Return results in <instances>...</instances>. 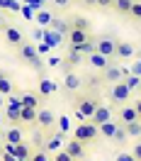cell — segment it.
Listing matches in <instances>:
<instances>
[{
    "mask_svg": "<svg viewBox=\"0 0 141 161\" xmlns=\"http://www.w3.org/2000/svg\"><path fill=\"white\" fill-rule=\"evenodd\" d=\"M97 110V100L90 98V95H85V98H78L76 100V117H81L83 122H90L92 115Z\"/></svg>",
    "mask_w": 141,
    "mask_h": 161,
    "instance_id": "cell-1",
    "label": "cell"
},
{
    "mask_svg": "<svg viewBox=\"0 0 141 161\" xmlns=\"http://www.w3.org/2000/svg\"><path fill=\"white\" fill-rule=\"evenodd\" d=\"M73 139L81 142V144H92L97 139V127L92 122H81L76 130H73Z\"/></svg>",
    "mask_w": 141,
    "mask_h": 161,
    "instance_id": "cell-2",
    "label": "cell"
},
{
    "mask_svg": "<svg viewBox=\"0 0 141 161\" xmlns=\"http://www.w3.org/2000/svg\"><path fill=\"white\" fill-rule=\"evenodd\" d=\"M95 51L102 54L105 59L114 61V51H117V39L114 37H97L95 39Z\"/></svg>",
    "mask_w": 141,
    "mask_h": 161,
    "instance_id": "cell-3",
    "label": "cell"
},
{
    "mask_svg": "<svg viewBox=\"0 0 141 161\" xmlns=\"http://www.w3.org/2000/svg\"><path fill=\"white\" fill-rule=\"evenodd\" d=\"M20 56H22L24 61H27L29 66H34V69H41V59H39V51H37V47H34V44H29V42H24V44L20 47Z\"/></svg>",
    "mask_w": 141,
    "mask_h": 161,
    "instance_id": "cell-4",
    "label": "cell"
},
{
    "mask_svg": "<svg viewBox=\"0 0 141 161\" xmlns=\"http://www.w3.org/2000/svg\"><path fill=\"white\" fill-rule=\"evenodd\" d=\"M20 98H10V100L5 103V120L10 122V125H20Z\"/></svg>",
    "mask_w": 141,
    "mask_h": 161,
    "instance_id": "cell-5",
    "label": "cell"
},
{
    "mask_svg": "<svg viewBox=\"0 0 141 161\" xmlns=\"http://www.w3.org/2000/svg\"><path fill=\"white\" fill-rule=\"evenodd\" d=\"M5 42H8L10 47H22V44H24V34H22L20 27L5 25Z\"/></svg>",
    "mask_w": 141,
    "mask_h": 161,
    "instance_id": "cell-6",
    "label": "cell"
},
{
    "mask_svg": "<svg viewBox=\"0 0 141 161\" xmlns=\"http://www.w3.org/2000/svg\"><path fill=\"white\" fill-rule=\"evenodd\" d=\"M63 151L68 154L73 161H81L83 156H85V144H81V142H76V139H70L68 144H63Z\"/></svg>",
    "mask_w": 141,
    "mask_h": 161,
    "instance_id": "cell-7",
    "label": "cell"
},
{
    "mask_svg": "<svg viewBox=\"0 0 141 161\" xmlns=\"http://www.w3.org/2000/svg\"><path fill=\"white\" fill-rule=\"evenodd\" d=\"M129 95H131V91L124 86V80L117 83V86H112V91H110L112 100H114V103H124V105H127V100H129Z\"/></svg>",
    "mask_w": 141,
    "mask_h": 161,
    "instance_id": "cell-8",
    "label": "cell"
},
{
    "mask_svg": "<svg viewBox=\"0 0 141 161\" xmlns=\"http://www.w3.org/2000/svg\"><path fill=\"white\" fill-rule=\"evenodd\" d=\"M37 125H39L41 130H49V127L56 125V115H54L49 108H41V110L37 112Z\"/></svg>",
    "mask_w": 141,
    "mask_h": 161,
    "instance_id": "cell-9",
    "label": "cell"
},
{
    "mask_svg": "<svg viewBox=\"0 0 141 161\" xmlns=\"http://www.w3.org/2000/svg\"><path fill=\"white\" fill-rule=\"evenodd\" d=\"M112 120V108L110 105H97V110H95V115H92V125L95 127H100V125H105V122Z\"/></svg>",
    "mask_w": 141,
    "mask_h": 161,
    "instance_id": "cell-10",
    "label": "cell"
},
{
    "mask_svg": "<svg viewBox=\"0 0 141 161\" xmlns=\"http://www.w3.org/2000/svg\"><path fill=\"white\" fill-rule=\"evenodd\" d=\"M136 54V47L131 42H117V51H114V61L119 59H131Z\"/></svg>",
    "mask_w": 141,
    "mask_h": 161,
    "instance_id": "cell-11",
    "label": "cell"
},
{
    "mask_svg": "<svg viewBox=\"0 0 141 161\" xmlns=\"http://www.w3.org/2000/svg\"><path fill=\"white\" fill-rule=\"evenodd\" d=\"M3 139H5V144H20V142H24V132L20 125H12V127H8Z\"/></svg>",
    "mask_w": 141,
    "mask_h": 161,
    "instance_id": "cell-12",
    "label": "cell"
},
{
    "mask_svg": "<svg viewBox=\"0 0 141 161\" xmlns=\"http://www.w3.org/2000/svg\"><path fill=\"white\" fill-rule=\"evenodd\" d=\"M102 73H105V80H107V83H112V86H117V83H122V80H124L122 66H117V64H112L110 69H105Z\"/></svg>",
    "mask_w": 141,
    "mask_h": 161,
    "instance_id": "cell-13",
    "label": "cell"
},
{
    "mask_svg": "<svg viewBox=\"0 0 141 161\" xmlns=\"http://www.w3.org/2000/svg\"><path fill=\"white\" fill-rule=\"evenodd\" d=\"M63 88L70 93H76V91H81L83 88V78L78 76V73H73V71H66V80H63Z\"/></svg>",
    "mask_w": 141,
    "mask_h": 161,
    "instance_id": "cell-14",
    "label": "cell"
},
{
    "mask_svg": "<svg viewBox=\"0 0 141 161\" xmlns=\"http://www.w3.org/2000/svg\"><path fill=\"white\" fill-rule=\"evenodd\" d=\"M117 120H119V125H129V122L139 120V115H136V108L134 105H124L119 110V115H117Z\"/></svg>",
    "mask_w": 141,
    "mask_h": 161,
    "instance_id": "cell-15",
    "label": "cell"
},
{
    "mask_svg": "<svg viewBox=\"0 0 141 161\" xmlns=\"http://www.w3.org/2000/svg\"><path fill=\"white\" fill-rule=\"evenodd\" d=\"M88 39H90V34H88V32H81V30H70V32H68V44H70V49H76V47L85 44Z\"/></svg>",
    "mask_w": 141,
    "mask_h": 161,
    "instance_id": "cell-16",
    "label": "cell"
},
{
    "mask_svg": "<svg viewBox=\"0 0 141 161\" xmlns=\"http://www.w3.org/2000/svg\"><path fill=\"white\" fill-rule=\"evenodd\" d=\"M32 156V147L27 142H20V144H15V159L17 161H29Z\"/></svg>",
    "mask_w": 141,
    "mask_h": 161,
    "instance_id": "cell-17",
    "label": "cell"
},
{
    "mask_svg": "<svg viewBox=\"0 0 141 161\" xmlns=\"http://www.w3.org/2000/svg\"><path fill=\"white\" fill-rule=\"evenodd\" d=\"M90 66H92V69H97V71H105V69H110V66H112V61L105 59L102 54L95 51V54H90Z\"/></svg>",
    "mask_w": 141,
    "mask_h": 161,
    "instance_id": "cell-18",
    "label": "cell"
},
{
    "mask_svg": "<svg viewBox=\"0 0 141 161\" xmlns=\"http://www.w3.org/2000/svg\"><path fill=\"white\" fill-rule=\"evenodd\" d=\"M37 112L34 108H22L20 110V125H37Z\"/></svg>",
    "mask_w": 141,
    "mask_h": 161,
    "instance_id": "cell-19",
    "label": "cell"
},
{
    "mask_svg": "<svg viewBox=\"0 0 141 161\" xmlns=\"http://www.w3.org/2000/svg\"><path fill=\"white\" fill-rule=\"evenodd\" d=\"M20 105L22 108H34V110H39V95H34V93H22Z\"/></svg>",
    "mask_w": 141,
    "mask_h": 161,
    "instance_id": "cell-20",
    "label": "cell"
},
{
    "mask_svg": "<svg viewBox=\"0 0 141 161\" xmlns=\"http://www.w3.org/2000/svg\"><path fill=\"white\" fill-rule=\"evenodd\" d=\"M70 30H81V32H88L90 34V20H85V17H81V15H76L73 20L68 22Z\"/></svg>",
    "mask_w": 141,
    "mask_h": 161,
    "instance_id": "cell-21",
    "label": "cell"
},
{
    "mask_svg": "<svg viewBox=\"0 0 141 161\" xmlns=\"http://www.w3.org/2000/svg\"><path fill=\"white\" fill-rule=\"evenodd\" d=\"M117 130H119V125L117 122H105V125H100L97 127V132H100L102 137H107V139H114V134H117Z\"/></svg>",
    "mask_w": 141,
    "mask_h": 161,
    "instance_id": "cell-22",
    "label": "cell"
},
{
    "mask_svg": "<svg viewBox=\"0 0 141 161\" xmlns=\"http://www.w3.org/2000/svg\"><path fill=\"white\" fill-rule=\"evenodd\" d=\"M61 149H63V139H61L59 134L51 137V139L44 144V151H46V154H56V151H61Z\"/></svg>",
    "mask_w": 141,
    "mask_h": 161,
    "instance_id": "cell-23",
    "label": "cell"
},
{
    "mask_svg": "<svg viewBox=\"0 0 141 161\" xmlns=\"http://www.w3.org/2000/svg\"><path fill=\"white\" fill-rule=\"evenodd\" d=\"M122 127L127 132V137H131V139L141 137V120H134V122H129V125H122Z\"/></svg>",
    "mask_w": 141,
    "mask_h": 161,
    "instance_id": "cell-24",
    "label": "cell"
},
{
    "mask_svg": "<svg viewBox=\"0 0 141 161\" xmlns=\"http://www.w3.org/2000/svg\"><path fill=\"white\" fill-rule=\"evenodd\" d=\"M56 83L54 80H41L39 83V98H46V95H51V93H56Z\"/></svg>",
    "mask_w": 141,
    "mask_h": 161,
    "instance_id": "cell-25",
    "label": "cell"
},
{
    "mask_svg": "<svg viewBox=\"0 0 141 161\" xmlns=\"http://www.w3.org/2000/svg\"><path fill=\"white\" fill-rule=\"evenodd\" d=\"M12 91H15V86H12V80L8 78L5 73H3V76H0V95H5V98H8V95H10Z\"/></svg>",
    "mask_w": 141,
    "mask_h": 161,
    "instance_id": "cell-26",
    "label": "cell"
},
{
    "mask_svg": "<svg viewBox=\"0 0 141 161\" xmlns=\"http://www.w3.org/2000/svg\"><path fill=\"white\" fill-rule=\"evenodd\" d=\"M131 5H134V0H114V5H112V8L119 12V15H129Z\"/></svg>",
    "mask_w": 141,
    "mask_h": 161,
    "instance_id": "cell-27",
    "label": "cell"
},
{
    "mask_svg": "<svg viewBox=\"0 0 141 161\" xmlns=\"http://www.w3.org/2000/svg\"><path fill=\"white\" fill-rule=\"evenodd\" d=\"M124 86H127L131 93H134V91H141V78H139V76H131V73H129V76L124 78Z\"/></svg>",
    "mask_w": 141,
    "mask_h": 161,
    "instance_id": "cell-28",
    "label": "cell"
},
{
    "mask_svg": "<svg viewBox=\"0 0 141 161\" xmlns=\"http://www.w3.org/2000/svg\"><path fill=\"white\" fill-rule=\"evenodd\" d=\"M51 30H56L59 34H68L70 32V27H68V22H63V20H51V25H49Z\"/></svg>",
    "mask_w": 141,
    "mask_h": 161,
    "instance_id": "cell-29",
    "label": "cell"
},
{
    "mask_svg": "<svg viewBox=\"0 0 141 161\" xmlns=\"http://www.w3.org/2000/svg\"><path fill=\"white\" fill-rule=\"evenodd\" d=\"M76 64H81V54H78L76 49H70V51H68V59H66V66H68V71L73 69Z\"/></svg>",
    "mask_w": 141,
    "mask_h": 161,
    "instance_id": "cell-30",
    "label": "cell"
},
{
    "mask_svg": "<svg viewBox=\"0 0 141 161\" xmlns=\"http://www.w3.org/2000/svg\"><path fill=\"white\" fill-rule=\"evenodd\" d=\"M76 51H78V54H95V42H92V39H88L85 44L76 47Z\"/></svg>",
    "mask_w": 141,
    "mask_h": 161,
    "instance_id": "cell-31",
    "label": "cell"
},
{
    "mask_svg": "<svg viewBox=\"0 0 141 161\" xmlns=\"http://www.w3.org/2000/svg\"><path fill=\"white\" fill-rule=\"evenodd\" d=\"M29 161H51V156H49V154H46L44 149H39V151H32Z\"/></svg>",
    "mask_w": 141,
    "mask_h": 161,
    "instance_id": "cell-32",
    "label": "cell"
},
{
    "mask_svg": "<svg viewBox=\"0 0 141 161\" xmlns=\"http://www.w3.org/2000/svg\"><path fill=\"white\" fill-rule=\"evenodd\" d=\"M51 20H54V17H51L46 10H39V12H37V22H39V25H51Z\"/></svg>",
    "mask_w": 141,
    "mask_h": 161,
    "instance_id": "cell-33",
    "label": "cell"
},
{
    "mask_svg": "<svg viewBox=\"0 0 141 161\" xmlns=\"http://www.w3.org/2000/svg\"><path fill=\"white\" fill-rule=\"evenodd\" d=\"M129 15L134 17V20H141V3H136V0H134V5H131Z\"/></svg>",
    "mask_w": 141,
    "mask_h": 161,
    "instance_id": "cell-34",
    "label": "cell"
},
{
    "mask_svg": "<svg viewBox=\"0 0 141 161\" xmlns=\"http://www.w3.org/2000/svg\"><path fill=\"white\" fill-rule=\"evenodd\" d=\"M51 161H73V159H70L68 154L61 149V151H56V154H54V159H51Z\"/></svg>",
    "mask_w": 141,
    "mask_h": 161,
    "instance_id": "cell-35",
    "label": "cell"
},
{
    "mask_svg": "<svg viewBox=\"0 0 141 161\" xmlns=\"http://www.w3.org/2000/svg\"><path fill=\"white\" fill-rule=\"evenodd\" d=\"M129 73H131V76H139V78H141V61L131 64V66H129Z\"/></svg>",
    "mask_w": 141,
    "mask_h": 161,
    "instance_id": "cell-36",
    "label": "cell"
},
{
    "mask_svg": "<svg viewBox=\"0 0 141 161\" xmlns=\"http://www.w3.org/2000/svg\"><path fill=\"white\" fill-rule=\"evenodd\" d=\"M114 139H117V142H124V139H127V132H124L122 125H119V130H117V134H114Z\"/></svg>",
    "mask_w": 141,
    "mask_h": 161,
    "instance_id": "cell-37",
    "label": "cell"
},
{
    "mask_svg": "<svg viewBox=\"0 0 141 161\" xmlns=\"http://www.w3.org/2000/svg\"><path fill=\"white\" fill-rule=\"evenodd\" d=\"M95 5H100V8H112L114 0H95Z\"/></svg>",
    "mask_w": 141,
    "mask_h": 161,
    "instance_id": "cell-38",
    "label": "cell"
},
{
    "mask_svg": "<svg viewBox=\"0 0 141 161\" xmlns=\"http://www.w3.org/2000/svg\"><path fill=\"white\" fill-rule=\"evenodd\" d=\"M131 156H134L136 161H141V144H136V147H134V151H131Z\"/></svg>",
    "mask_w": 141,
    "mask_h": 161,
    "instance_id": "cell-39",
    "label": "cell"
},
{
    "mask_svg": "<svg viewBox=\"0 0 141 161\" xmlns=\"http://www.w3.org/2000/svg\"><path fill=\"white\" fill-rule=\"evenodd\" d=\"M117 161H136L131 154H117Z\"/></svg>",
    "mask_w": 141,
    "mask_h": 161,
    "instance_id": "cell-40",
    "label": "cell"
},
{
    "mask_svg": "<svg viewBox=\"0 0 141 161\" xmlns=\"http://www.w3.org/2000/svg\"><path fill=\"white\" fill-rule=\"evenodd\" d=\"M134 108H136V115H139V120H141V98L134 103Z\"/></svg>",
    "mask_w": 141,
    "mask_h": 161,
    "instance_id": "cell-41",
    "label": "cell"
},
{
    "mask_svg": "<svg viewBox=\"0 0 141 161\" xmlns=\"http://www.w3.org/2000/svg\"><path fill=\"white\" fill-rule=\"evenodd\" d=\"M54 3H56V5H61V8H66V5H68L70 0H54Z\"/></svg>",
    "mask_w": 141,
    "mask_h": 161,
    "instance_id": "cell-42",
    "label": "cell"
},
{
    "mask_svg": "<svg viewBox=\"0 0 141 161\" xmlns=\"http://www.w3.org/2000/svg\"><path fill=\"white\" fill-rule=\"evenodd\" d=\"M5 103H8V100H5V95H0V108H5Z\"/></svg>",
    "mask_w": 141,
    "mask_h": 161,
    "instance_id": "cell-43",
    "label": "cell"
},
{
    "mask_svg": "<svg viewBox=\"0 0 141 161\" xmlns=\"http://www.w3.org/2000/svg\"><path fill=\"white\" fill-rule=\"evenodd\" d=\"M81 3H85V5H95V0H81Z\"/></svg>",
    "mask_w": 141,
    "mask_h": 161,
    "instance_id": "cell-44",
    "label": "cell"
},
{
    "mask_svg": "<svg viewBox=\"0 0 141 161\" xmlns=\"http://www.w3.org/2000/svg\"><path fill=\"white\" fill-rule=\"evenodd\" d=\"M3 25H5V22H3V17H0V27H3Z\"/></svg>",
    "mask_w": 141,
    "mask_h": 161,
    "instance_id": "cell-45",
    "label": "cell"
},
{
    "mask_svg": "<svg viewBox=\"0 0 141 161\" xmlns=\"http://www.w3.org/2000/svg\"><path fill=\"white\" fill-rule=\"evenodd\" d=\"M0 122H3V115H0Z\"/></svg>",
    "mask_w": 141,
    "mask_h": 161,
    "instance_id": "cell-46",
    "label": "cell"
},
{
    "mask_svg": "<svg viewBox=\"0 0 141 161\" xmlns=\"http://www.w3.org/2000/svg\"><path fill=\"white\" fill-rule=\"evenodd\" d=\"M0 154H3V149H0Z\"/></svg>",
    "mask_w": 141,
    "mask_h": 161,
    "instance_id": "cell-47",
    "label": "cell"
}]
</instances>
